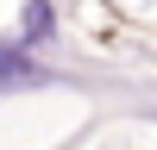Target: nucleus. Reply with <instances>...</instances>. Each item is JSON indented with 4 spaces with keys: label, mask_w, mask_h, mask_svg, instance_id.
<instances>
[{
    "label": "nucleus",
    "mask_w": 157,
    "mask_h": 150,
    "mask_svg": "<svg viewBox=\"0 0 157 150\" xmlns=\"http://www.w3.org/2000/svg\"><path fill=\"white\" fill-rule=\"evenodd\" d=\"M50 31H57V25H50V0H25V31H19V38H25V44H44ZM25 44H19V50H25Z\"/></svg>",
    "instance_id": "obj_1"
},
{
    "label": "nucleus",
    "mask_w": 157,
    "mask_h": 150,
    "mask_svg": "<svg viewBox=\"0 0 157 150\" xmlns=\"http://www.w3.org/2000/svg\"><path fill=\"white\" fill-rule=\"evenodd\" d=\"M13 81H38V69L25 62V50H19V44L0 50V88H13Z\"/></svg>",
    "instance_id": "obj_2"
}]
</instances>
